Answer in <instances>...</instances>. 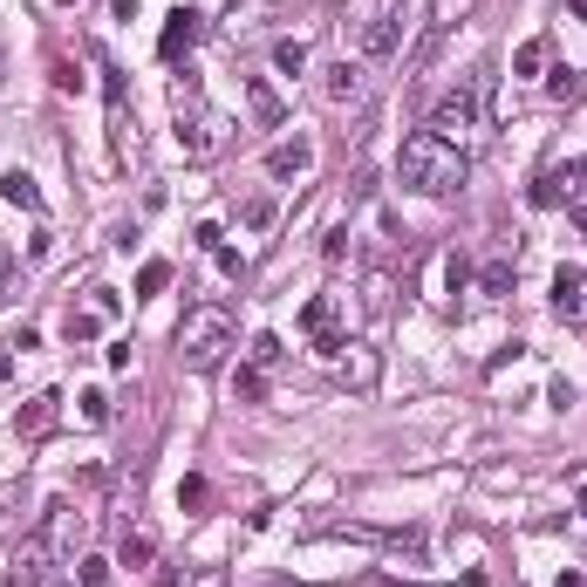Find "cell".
<instances>
[{
	"mask_svg": "<svg viewBox=\"0 0 587 587\" xmlns=\"http://www.w3.org/2000/svg\"><path fill=\"white\" fill-rule=\"evenodd\" d=\"M301 328L314 335V355H328V362H335L342 342H349V335H342V294H314L308 308H301Z\"/></svg>",
	"mask_w": 587,
	"mask_h": 587,
	"instance_id": "cell-7",
	"label": "cell"
},
{
	"mask_svg": "<svg viewBox=\"0 0 587 587\" xmlns=\"http://www.w3.org/2000/svg\"><path fill=\"white\" fill-rule=\"evenodd\" d=\"M567 14H581V21H587V0H567Z\"/></svg>",
	"mask_w": 587,
	"mask_h": 587,
	"instance_id": "cell-41",
	"label": "cell"
},
{
	"mask_svg": "<svg viewBox=\"0 0 587 587\" xmlns=\"http://www.w3.org/2000/svg\"><path fill=\"white\" fill-rule=\"evenodd\" d=\"M280 355H287L280 349V335H253V369H274Z\"/></svg>",
	"mask_w": 587,
	"mask_h": 587,
	"instance_id": "cell-32",
	"label": "cell"
},
{
	"mask_svg": "<svg viewBox=\"0 0 587 587\" xmlns=\"http://www.w3.org/2000/svg\"><path fill=\"white\" fill-rule=\"evenodd\" d=\"M246 110H253V123H260V130H280V117H287V110H280V96H274L260 76H246Z\"/></svg>",
	"mask_w": 587,
	"mask_h": 587,
	"instance_id": "cell-15",
	"label": "cell"
},
{
	"mask_svg": "<svg viewBox=\"0 0 587 587\" xmlns=\"http://www.w3.org/2000/svg\"><path fill=\"white\" fill-rule=\"evenodd\" d=\"M198 35H205V14H192V7H178L171 21H164V35H157V55L164 62H178V55H192Z\"/></svg>",
	"mask_w": 587,
	"mask_h": 587,
	"instance_id": "cell-12",
	"label": "cell"
},
{
	"mask_svg": "<svg viewBox=\"0 0 587 587\" xmlns=\"http://www.w3.org/2000/svg\"><path fill=\"white\" fill-rule=\"evenodd\" d=\"M0 198L21 205V212H41V185L28 178V171H7V178H0Z\"/></svg>",
	"mask_w": 587,
	"mask_h": 587,
	"instance_id": "cell-18",
	"label": "cell"
},
{
	"mask_svg": "<svg viewBox=\"0 0 587 587\" xmlns=\"http://www.w3.org/2000/svg\"><path fill=\"white\" fill-rule=\"evenodd\" d=\"M205 499H212L205 478H185V485H178V506H185V512H205Z\"/></svg>",
	"mask_w": 587,
	"mask_h": 587,
	"instance_id": "cell-31",
	"label": "cell"
},
{
	"mask_svg": "<svg viewBox=\"0 0 587 587\" xmlns=\"http://www.w3.org/2000/svg\"><path fill=\"white\" fill-rule=\"evenodd\" d=\"M260 14H267L260 0H246V7H233V21H226V35H246V28H260Z\"/></svg>",
	"mask_w": 587,
	"mask_h": 587,
	"instance_id": "cell-33",
	"label": "cell"
},
{
	"mask_svg": "<svg viewBox=\"0 0 587 587\" xmlns=\"http://www.w3.org/2000/svg\"><path fill=\"white\" fill-rule=\"evenodd\" d=\"M349 246H355V233L349 226H335V233L321 239V260H349Z\"/></svg>",
	"mask_w": 587,
	"mask_h": 587,
	"instance_id": "cell-34",
	"label": "cell"
},
{
	"mask_svg": "<svg viewBox=\"0 0 587 587\" xmlns=\"http://www.w3.org/2000/svg\"><path fill=\"white\" fill-rule=\"evenodd\" d=\"M274 587H301V581H274Z\"/></svg>",
	"mask_w": 587,
	"mask_h": 587,
	"instance_id": "cell-44",
	"label": "cell"
},
{
	"mask_svg": "<svg viewBox=\"0 0 587 587\" xmlns=\"http://www.w3.org/2000/svg\"><path fill=\"white\" fill-rule=\"evenodd\" d=\"M233 396H239V403H260V396H267V376H260V369H239V376H233Z\"/></svg>",
	"mask_w": 587,
	"mask_h": 587,
	"instance_id": "cell-27",
	"label": "cell"
},
{
	"mask_svg": "<svg viewBox=\"0 0 587 587\" xmlns=\"http://www.w3.org/2000/svg\"><path fill=\"white\" fill-rule=\"evenodd\" d=\"M437 280H444V294H437L444 308H451V301H458V294L471 287V260L458 253V246H451V253H437Z\"/></svg>",
	"mask_w": 587,
	"mask_h": 587,
	"instance_id": "cell-14",
	"label": "cell"
},
{
	"mask_svg": "<svg viewBox=\"0 0 587 587\" xmlns=\"http://www.w3.org/2000/svg\"><path fill=\"white\" fill-rule=\"evenodd\" d=\"M0 274H14V253H7V246H0Z\"/></svg>",
	"mask_w": 587,
	"mask_h": 587,
	"instance_id": "cell-40",
	"label": "cell"
},
{
	"mask_svg": "<svg viewBox=\"0 0 587 587\" xmlns=\"http://www.w3.org/2000/svg\"><path fill=\"white\" fill-rule=\"evenodd\" d=\"M171 123H178V151L192 157V164H212V157H226V144H233V117L205 103V82L192 69H178V82H171Z\"/></svg>",
	"mask_w": 587,
	"mask_h": 587,
	"instance_id": "cell-2",
	"label": "cell"
},
{
	"mask_svg": "<svg viewBox=\"0 0 587 587\" xmlns=\"http://www.w3.org/2000/svg\"><path fill=\"white\" fill-rule=\"evenodd\" d=\"M76 424H82V431H103V424H110V396H103V390H82L76 396Z\"/></svg>",
	"mask_w": 587,
	"mask_h": 587,
	"instance_id": "cell-22",
	"label": "cell"
},
{
	"mask_svg": "<svg viewBox=\"0 0 587 587\" xmlns=\"http://www.w3.org/2000/svg\"><path fill=\"white\" fill-rule=\"evenodd\" d=\"M76 587H110V560L103 553H76Z\"/></svg>",
	"mask_w": 587,
	"mask_h": 587,
	"instance_id": "cell-25",
	"label": "cell"
},
{
	"mask_svg": "<svg viewBox=\"0 0 587 587\" xmlns=\"http://www.w3.org/2000/svg\"><path fill=\"white\" fill-rule=\"evenodd\" d=\"M547 55H553V41H547V35H533L526 48H519V55H512V76H540V69H547Z\"/></svg>",
	"mask_w": 587,
	"mask_h": 587,
	"instance_id": "cell-23",
	"label": "cell"
},
{
	"mask_svg": "<svg viewBox=\"0 0 587 587\" xmlns=\"http://www.w3.org/2000/svg\"><path fill=\"white\" fill-rule=\"evenodd\" d=\"M362 301H369V308H376V314L390 308V274H369V294H362Z\"/></svg>",
	"mask_w": 587,
	"mask_h": 587,
	"instance_id": "cell-36",
	"label": "cell"
},
{
	"mask_svg": "<svg viewBox=\"0 0 587 587\" xmlns=\"http://www.w3.org/2000/svg\"><path fill=\"white\" fill-rule=\"evenodd\" d=\"M547 96H553V103H567V110H574V103H581V76H574V69H553Z\"/></svg>",
	"mask_w": 587,
	"mask_h": 587,
	"instance_id": "cell-26",
	"label": "cell"
},
{
	"mask_svg": "<svg viewBox=\"0 0 587 587\" xmlns=\"http://www.w3.org/2000/svg\"><path fill=\"white\" fill-rule=\"evenodd\" d=\"M274 69H280V76H308V41H301V35L274 41Z\"/></svg>",
	"mask_w": 587,
	"mask_h": 587,
	"instance_id": "cell-24",
	"label": "cell"
},
{
	"mask_svg": "<svg viewBox=\"0 0 587 587\" xmlns=\"http://www.w3.org/2000/svg\"><path fill=\"white\" fill-rule=\"evenodd\" d=\"M55 7H76V0H55Z\"/></svg>",
	"mask_w": 587,
	"mask_h": 587,
	"instance_id": "cell-45",
	"label": "cell"
},
{
	"mask_svg": "<svg viewBox=\"0 0 587 587\" xmlns=\"http://www.w3.org/2000/svg\"><path fill=\"white\" fill-rule=\"evenodd\" d=\"M485 82H492V69H471V76H458V89H444V103L431 110L437 137L465 144L471 130H478V117H485Z\"/></svg>",
	"mask_w": 587,
	"mask_h": 587,
	"instance_id": "cell-5",
	"label": "cell"
},
{
	"mask_svg": "<svg viewBox=\"0 0 587 587\" xmlns=\"http://www.w3.org/2000/svg\"><path fill=\"white\" fill-rule=\"evenodd\" d=\"M308 171H314L308 137H280L274 151H267V178H274V185H294V178H308Z\"/></svg>",
	"mask_w": 587,
	"mask_h": 587,
	"instance_id": "cell-10",
	"label": "cell"
},
{
	"mask_svg": "<svg viewBox=\"0 0 587 587\" xmlns=\"http://www.w3.org/2000/svg\"><path fill=\"white\" fill-rule=\"evenodd\" d=\"M233 349H239L233 308H219V301H198V308H185V321H178V355H185V369H219Z\"/></svg>",
	"mask_w": 587,
	"mask_h": 587,
	"instance_id": "cell-3",
	"label": "cell"
},
{
	"mask_svg": "<svg viewBox=\"0 0 587 587\" xmlns=\"http://www.w3.org/2000/svg\"><path fill=\"white\" fill-rule=\"evenodd\" d=\"M7 301H14V274H0V308H7Z\"/></svg>",
	"mask_w": 587,
	"mask_h": 587,
	"instance_id": "cell-39",
	"label": "cell"
},
{
	"mask_svg": "<svg viewBox=\"0 0 587 587\" xmlns=\"http://www.w3.org/2000/svg\"><path fill=\"white\" fill-rule=\"evenodd\" d=\"M567 587H587V574H574V581H567Z\"/></svg>",
	"mask_w": 587,
	"mask_h": 587,
	"instance_id": "cell-43",
	"label": "cell"
},
{
	"mask_svg": "<svg viewBox=\"0 0 587 587\" xmlns=\"http://www.w3.org/2000/svg\"><path fill=\"white\" fill-rule=\"evenodd\" d=\"M239 219H246L253 233H267V226H274V198H246V212H239Z\"/></svg>",
	"mask_w": 587,
	"mask_h": 587,
	"instance_id": "cell-30",
	"label": "cell"
},
{
	"mask_svg": "<svg viewBox=\"0 0 587 587\" xmlns=\"http://www.w3.org/2000/svg\"><path fill=\"white\" fill-rule=\"evenodd\" d=\"M96 328H103V308H96V301H89V308H69V314H62V335H69V349L96 342Z\"/></svg>",
	"mask_w": 587,
	"mask_h": 587,
	"instance_id": "cell-16",
	"label": "cell"
},
{
	"mask_svg": "<svg viewBox=\"0 0 587 587\" xmlns=\"http://www.w3.org/2000/svg\"><path fill=\"white\" fill-rule=\"evenodd\" d=\"M28 540L41 547V560H76V553H89V512L76 499H55V506H41V526Z\"/></svg>",
	"mask_w": 587,
	"mask_h": 587,
	"instance_id": "cell-4",
	"label": "cell"
},
{
	"mask_svg": "<svg viewBox=\"0 0 587 587\" xmlns=\"http://www.w3.org/2000/svg\"><path fill=\"white\" fill-rule=\"evenodd\" d=\"M335 376H342L349 390H376V376H383V355L369 349V342H342V355H335Z\"/></svg>",
	"mask_w": 587,
	"mask_h": 587,
	"instance_id": "cell-11",
	"label": "cell"
},
{
	"mask_svg": "<svg viewBox=\"0 0 587 587\" xmlns=\"http://www.w3.org/2000/svg\"><path fill=\"white\" fill-rule=\"evenodd\" d=\"M0 587H41V560H28V567L14 560V574H7V581H0Z\"/></svg>",
	"mask_w": 587,
	"mask_h": 587,
	"instance_id": "cell-35",
	"label": "cell"
},
{
	"mask_svg": "<svg viewBox=\"0 0 587 587\" xmlns=\"http://www.w3.org/2000/svg\"><path fill=\"white\" fill-rule=\"evenodd\" d=\"M7 526H14V492L0 485V533H7Z\"/></svg>",
	"mask_w": 587,
	"mask_h": 587,
	"instance_id": "cell-37",
	"label": "cell"
},
{
	"mask_svg": "<svg viewBox=\"0 0 587 587\" xmlns=\"http://www.w3.org/2000/svg\"><path fill=\"white\" fill-rule=\"evenodd\" d=\"M417 7H424V0H383V14H376V21H362V35H355L362 62H390L396 41H403V28L417 21Z\"/></svg>",
	"mask_w": 587,
	"mask_h": 587,
	"instance_id": "cell-6",
	"label": "cell"
},
{
	"mask_svg": "<svg viewBox=\"0 0 587 587\" xmlns=\"http://www.w3.org/2000/svg\"><path fill=\"white\" fill-rule=\"evenodd\" d=\"M321 96H328L335 110L362 103V96H369V69H362V62H349V55H342V62H328V69H321Z\"/></svg>",
	"mask_w": 587,
	"mask_h": 587,
	"instance_id": "cell-9",
	"label": "cell"
},
{
	"mask_svg": "<svg viewBox=\"0 0 587 587\" xmlns=\"http://www.w3.org/2000/svg\"><path fill=\"white\" fill-rule=\"evenodd\" d=\"M117 560H123V567H151V560H157V540L144 533V526H130V533H123V547H117Z\"/></svg>",
	"mask_w": 587,
	"mask_h": 587,
	"instance_id": "cell-20",
	"label": "cell"
},
{
	"mask_svg": "<svg viewBox=\"0 0 587 587\" xmlns=\"http://www.w3.org/2000/svg\"><path fill=\"white\" fill-rule=\"evenodd\" d=\"M547 308H553V321H567V328H587V267H560V274H553Z\"/></svg>",
	"mask_w": 587,
	"mask_h": 587,
	"instance_id": "cell-8",
	"label": "cell"
},
{
	"mask_svg": "<svg viewBox=\"0 0 587 587\" xmlns=\"http://www.w3.org/2000/svg\"><path fill=\"white\" fill-rule=\"evenodd\" d=\"M471 14V0H431V14H424V35H451V28H458V21H465Z\"/></svg>",
	"mask_w": 587,
	"mask_h": 587,
	"instance_id": "cell-17",
	"label": "cell"
},
{
	"mask_svg": "<svg viewBox=\"0 0 587 587\" xmlns=\"http://www.w3.org/2000/svg\"><path fill=\"white\" fill-rule=\"evenodd\" d=\"M55 417H62V396H55V390L28 396V403L14 410V437H48V431H55Z\"/></svg>",
	"mask_w": 587,
	"mask_h": 587,
	"instance_id": "cell-13",
	"label": "cell"
},
{
	"mask_svg": "<svg viewBox=\"0 0 587 587\" xmlns=\"http://www.w3.org/2000/svg\"><path fill=\"white\" fill-rule=\"evenodd\" d=\"M506 287H512V253H492V260H485V274H478V294H485V301H499Z\"/></svg>",
	"mask_w": 587,
	"mask_h": 587,
	"instance_id": "cell-19",
	"label": "cell"
},
{
	"mask_svg": "<svg viewBox=\"0 0 587 587\" xmlns=\"http://www.w3.org/2000/svg\"><path fill=\"white\" fill-rule=\"evenodd\" d=\"M471 178V157L465 144H451V137H437V130H410L403 137V151H396V185L417 198H451L465 192Z\"/></svg>",
	"mask_w": 587,
	"mask_h": 587,
	"instance_id": "cell-1",
	"label": "cell"
},
{
	"mask_svg": "<svg viewBox=\"0 0 587 587\" xmlns=\"http://www.w3.org/2000/svg\"><path fill=\"white\" fill-rule=\"evenodd\" d=\"M171 287V267L164 260H144V274H137V294H164Z\"/></svg>",
	"mask_w": 587,
	"mask_h": 587,
	"instance_id": "cell-29",
	"label": "cell"
},
{
	"mask_svg": "<svg viewBox=\"0 0 587 587\" xmlns=\"http://www.w3.org/2000/svg\"><path fill=\"white\" fill-rule=\"evenodd\" d=\"M574 526L587 533V485H581V499H574Z\"/></svg>",
	"mask_w": 587,
	"mask_h": 587,
	"instance_id": "cell-38",
	"label": "cell"
},
{
	"mask_svg": "<svg viewBox=\"0 0 587 587\" xmlns=\"http://www.w3.org/2000/svg\"><path fill=\"white\" fill-rule=\"evenodd\" d=\"M574 226H581V233H587V212H581V205H574Z\"/></svg>",
	"mask_w": 587,
	"mask_h": 587,
	"instance_id": "cell-42",
	"label": "cell"
},
{
	"mask_svg": "<svg viewBox=\"0 0 587 587\" xmlns=\"http://www.w3.org/2000/svg\"><path fill=\"white\" fill-rule=\"evenodd\" d=\"M553 171H560V185L574 198H587V157H567V164H553Z\"/></svg>",
	"mask_w": 587,
	"mask_h": 587,
	"instance_id": "cell-28",
	"label": "cell"
},
{
	"mask_svg": "<svg viewBox=\"0 0 587 587\" xmlns=\"http://www.w3.org/2000/svg\"><path fill=\"white\" fill-rule=\"evenodd\" d=\"M533 205H540V212H553V205H574V192H567V185H560V171H540V178H533Z\"/></svg>",
	"mask_w": 587,
	"mask_h": 587,
	"instance_id": "cell-21",
	"label": "cell"
}]
</instances>
